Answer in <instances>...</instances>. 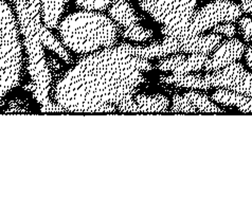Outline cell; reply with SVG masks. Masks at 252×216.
Listing matches in <instances>:
<instances>
[{
	"instance_id": "cell-1",
	"label": "cell",
	"mask_w": 252,
	"mask_h": 216,
	"mask_svg": "<svg viewBox=\"0 0 252 216\" xmlns=\"http://www.w3.org/2000/svg\"><path fill=\"white\" fill-rule=\"evenodd\" d=\"M150 60L123 43L82 58L55 83L54 102L65 113H138L134 96L152 71Z\"/></svg>"
},
{
	"instance_id": "cell-2",
	"label": "cell",
	"mask_w": 252,
	"mask_h": 216,
	"mask_svg": "<svg viewBox=\"0 0 252 216\" xmlns=\"http://www.w3.org/2000/svg\"><path fill=\"white\" fill-rule=\"evenodd\" d=\"M57 30L63 45L79 55L114 47L120 35L118 25L106 14L85 10L65 17Z\"/></svg>"
},
{
	"instance_id": "cell-3",
	"label": "cell",
	"mask_w": 252,
	"mask_h": 216,
	"mask_svg": "<svg viewBox=\"0 0 252 216\" xmlns=\"http://www.w3.org/2000/svg\"><path fill=\"white\" fill-rule=\"evenodd\" d=\"M19 29L10 4L0 0V101L23 79V50Z\"/></svg>"
},
{
	"instance_id": "cell-4",
	"label": "cell",
	"mask_w": 252,
	"mask_h": 216,
	"mask_svg": "<svg viewBox=\"0 0 252 216\" xmlns=\"http://www.w3.org/2000/svg\"><path fill=\"white\" fill-rule=\"evenodd\" d=\"M160 82L166 85L192 90H209L225 88L252 97V72L244 68L241 62H233L214 72L161 75Z\"/></svg>"
},
{
	"instance_id": "cell-5",
	"label": "cell",
	"mask_w": 252,
	"mask_h": 216,
	"mask_svg": "<svg viewBox=\"0 0 252 216\" xmlns=\"http://www.w3.org/2000/svg\"><path fill=\"white\" fill-rule=\"evenodd\" d=\"M141 9L162 25L161 33L180 40L189 38V27L198 0H138Z\"/></svg>"
},
{
	"instance_id": "cell-6",
	"label": "cell",
	"mask_w": 252,
	"mask_h": 216,
	"mask_svg": "<svg viewBox=\"0 0 252 216\" xmlns=\"http://www.w3.org/2000/svg\"><path fill=\"white\" fill-rule=\"evenodd\" d=\"M243 15L240 4L231 0H214L196 10L189 27V38L204 34L220 23H233Z\"/></svg>"
},
{
	"instance_id": "cell-7",
	"label": "cell",
	"mask_w": 252,
	"mask_h": 216,
	"mask_svg": "<svg viewBox=\"0 0 252 216\" xmlns=\"http://www.w3.org/2000/svg\"><path fill=\"white\" fill-rule=\"evenodd\" d=\"M172 113L184 114H201V113H226L225 109L220 108L215 104L211 97L202 93L198 90H191L183 94H175L173 96Z\"/></svg>"
},
{
	"instance_id": "cell-8",
	"label": "cell",
	"mask_w": 252,
	"mask_h": 216,
	"mask_svg": "<svg viewBox=\"0 0 252 216\" xmlns=\"http://www.w3.org/2000/svg\"><path fill=\"white\" fill-rule=\"evenodd\" d=\"M209 55L201 53H176L160 60L156 67L160 71L172 74L200 72L204 70Z\"/></svg>"
},
{
	"instance_id": "cell-9",
	"label": "cell",
	"mask_w": 252,
	"mask_h": 216,
	"mask_svg": "<svg viewBox=\"0 0 252 216\" xmlns=\"http://www.w3.org/2000/svg\"><path fill=\"white\" fill-rule=\"evenodd\" d=\"M245 50H246V46L240 39L232 37L223 40L209 55L202 71L214 72L233 64L242 59Z\"/></svg>"
},
{
	"instance_id": "cell-10",
	"label": "cell",
	"mask_w": 252,
	"mask_h": 216,
	"mask_svg": "<svg viewBox=\"0 0 252 216\" xmlns=\"http://www.w3.org/2000/svg\"><path fill=\"white\" fill-rule=\"evenodd\" d=\"M211 99L219 105L235 107L244 114H252V97L249 95L225 88H218L212 93Z\"/></svg>"
},
{
	"instance_id": "cell-11",
	"label": "cell",
	"mask_w": 252,
	"mask_h": 216,
	"mask_svg": "<svg viewBox=\"0 0 252 216\" xmlns=\"http://www.w3.org/2000/svg\"><path fill=\"white\" fill-rule=\"evenodd\" d=\"M69 0H41V20L49 30L58 29Z\"/></svg>"
},
{
	"instance_id": "cell-12",
	"label": "cell",
	"mask_w": 252,
	"mask_h": 216,
	"mask_svg": "<svg viewBox=\"0 0 252 216\" xmlns=\"http://www.w3.org/2000/svg\"><path fill=\"white\" fill-rule=\"evenodd\" d=\"M134 101L137 104L138 113H166L170 107L169 99L159 93L135 94Z\"/></svg>"
},
{
	"instance_id": "cell-13",
	"label": "cell",
	"mask_w": 252,
	"mask_h": 216,
	"mask_svg": "<svg viewBox=\"0 0 252 216\" xmlns=\"http://www.w3.org/2000/svg\"><path fill=\"white\" fill-rule=\"evenodd\" d=\"M15 10L17 22L24 20H41V0H10Z\"/></svg>"
},
{
	"instance_id": "cell-14",
	"label": "cell",
	"mask_w": 252,
	"mask_h": 216,
	"mask_svg": "<svg viewBox=\"0 0 252 216\" xmlns=\"http://www.w3.org/2000/svg\"><path fill=\"white\" fill-rule=\"evenodd\" d=\"M40 39L44 47L48 48L49 50L53 51L54 53H57L66 64H72L73 61L71 55L67 51V48L63 45L62 41L59 40L57 36L51 32V30H49L45 25L43 26V29H41L40 32Z\"/></svg>"
},
{
	"instance_id": "cell-15",
	"label": "cell",
	"mask_w": 252,
	"mask_h": 216,
	"mask_svg": "<svg viewBox=\"0 0 252 216\" xmlns=\"http://www.w3.org/2000/svg\"><path fill=\"white\" fill-rule=\"evenodd\" d=\"M75 4L85 11L104 12L108 11L113 4V0H76Z\"/></svg>"
},
{
	"instance_id": "cell-16",
	"label": "cell",
	"mask_w": 252,
	"mask_h": 216,
	"mask_svg": "<svg viewBox=\"0 0 252 216\" xmlns=\"http://www.w3.org/2000/svg\"><path fill=\"white\" fill-rule=\"evenodd\" d=\"M5 114H23L29 113V103L23 97H14L9 102V107L4 111Z\"/></svg>"
},
{
	"instance_id": "cell-17",
	"label": "cell",
	"mask_w": 252,
	"mask_h": 216,
	"mask_svg": "<svg viewBox=\"0 0 252 216\" xmlns=\"http://www.w3.org/2000/svg\"><path fill=\"white\" fill-rule=\"evenodd\" d=\"M236 27L232 23H225L216 25L212 28V33L220 34V35H223L228 38H232L236 34Z\"/></svg>"
},
{
	"instance_id": "cell-18",
	"label": "cell",
	"mask_w": 252,
	"mask_h": 216,
	"mask_svg": "<svg viewBox=\"0 0 252 216\" xmlns=\"http://www.w3.org/2000/svg\"><path fill=\"white\" fill-rule=\"evenodd\" d=\"M240 33L245 40L252 41V17H242L239 20Z\"/></svg>"
},
{
	"instance_id": "cell-19",
	"label": "cell",
	"mask_w": 252,
	"mask_h": 216,
	"mask_svg": "<svg viewBox=\"0 0 252 216\" xmlns=\"http://www.w3.org/2000/svg\"><path fill=\"white\" fill-rule=\"evenodd\" d=\"M240 6L243 13L252 14V0H242Z\"/></svg>"
},
{
	"instance_id": "cell-20",
	"label": "cell",
	"mask_w": 252,
	"mask_h": 216,
	"mask_svg": "<svg viewBox=\"0 0 252 216\" xmlns=\"http://www.w3.org/2000/svg\"><path fill=\"white\" fill-rule=\"evenodd\" d=\"M245 61H246V64L249 69L252 70V45L246 47V50H245Z\"/></svg>"
},
{
	"instance_id": "cell-21",
	"label": "cell",
	"mask_w": 252,
	"mask_h": 216,
	"mask_svg": "<svg viewBox=\"0 0 252 216\" xmlns=\"http://www.w3.org/2000/svg\"><path fill=\"white\" fill-rule=\"evenodd\" d=\"M125 2H128V0H113V4H120Z\"/></svg>"
}]
</instances>
